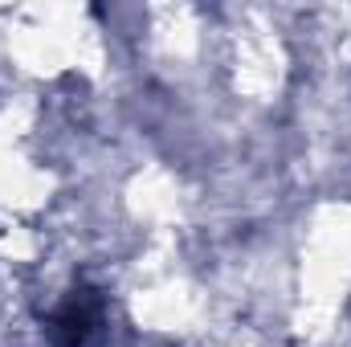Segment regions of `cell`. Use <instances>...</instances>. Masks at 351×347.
<instances>
[{
    "label": "cell",
    "instance_id": "obj_1",
    "mask_svg": "<svg viewBox=\"0 0 351 347\" xmlns=\"http://www.w3.org/2000/svg\"><path fill=\"white\" fill-rule=\"evenodd\" d=\"M102 315V298L90 286H74L66 302L49 315V347H86L90 331Z\"/></svg>",
    "mask_w": 351,
    "mask_h": 347
}]
</instances>
